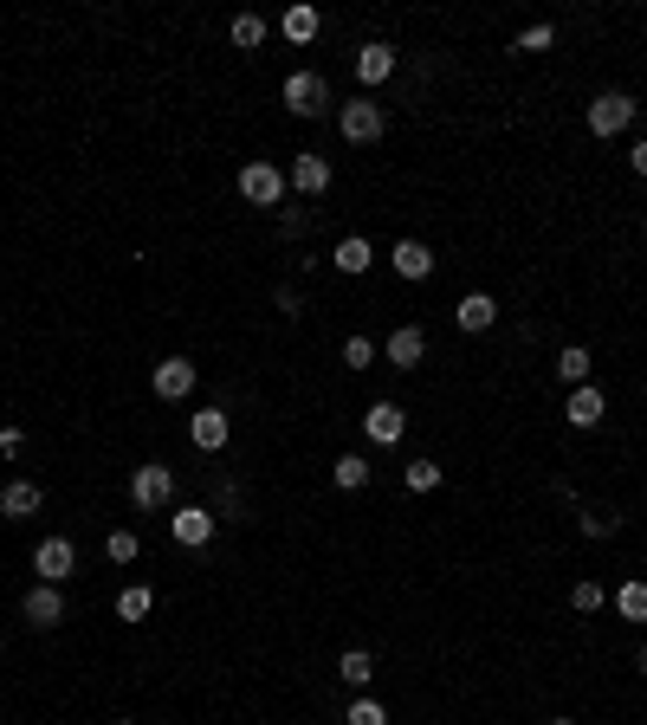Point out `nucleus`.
<instances>
[{
	"label": "nucleus",
	"instance_id": "7c9ffc66",
	"mask_svg": "<svg viewBox=\"0 0 647 725\" xmlns=\"http://www.w3.org/2000/svg\"><path fill=\"white\" fill-rule=\"evenodd\" d=\"M350 725H389V713H382V700H356L350 706Z\"/></svg>",
	"mask_w": 647,
	"mask_h": 725
},
{
	"label": "nucleus",
	"instance_id": "cd10ccee",
	"mask_svg": "<svg viewBox=\"0 0 647 725\" xmlns=\"http://www.w3.org/2000/svg\"><path fill=\"white\" fill-rule=\"evenodd\" d=\"M440 486V467L434 460H415V467H408V492H434Z\"/></svg>",
	"mask_w": 647,
	"mask_h": 725
},
{
	"label": "nucleus",
	"instance_id": "4be33fe9",
	"mask_svg": "<svg viewBox=\"0 0 647 725\" xmlns=\"http://www.w3.org/2000/svg\"><path fill=\"white\" fill-rule=\"evenodd\" d=\"M557 376L570 382V389H583V382H589V350H583V344H570V350L557 357Z\"/></svg>",
	"mask_w": 647,
	"mask_h": 725
},
{
	"label": "nucleus",
	"instance_id": "ddd939ff",
	"mask_svg": "<svg viewBox=\"0 0 647 725\" xmlns=\"http://www.w3.org/2000/svg\"><path fill=\"white\" fill-rule=\"evenodd\" d=\"M285 182H292L298 195H324V188H330V162H324V156H298Z\"/></svg>",
	"mask_w": 647,
	"mask_h": 725
},
{
	"label": "nucleus",
	"instance_id": "bb28decb",
	"mask_svg": "<svg viewBox=\"0 0 647 725\" xmlns=\"http://www.w3.org/2000/svg\"><path fill=\"white\" fill-rule=\"evenodd\" d=\"M149 603H156L149 590H123V596H117V615H123V622H143V615H149Z\"/></svg>",
	"mask_w": 647,
	"mask_h": 725
},
{
	"label": "nucleus",
	"instance_id": "6e6552de",
	"mask_svg": "<svg viewBox=\"0 0 647 725\" xmlns=\"http://www.w3.org/2000/svg\"><path fill=\"white\" fill-rule=\"evenodd\" d=\"M149 389H156L162 402H182V395L195 389V363H188V357H169V363H156V376H149Z\"/></svg>",
	"mask_w": 647,
	"mask_h": 725
},
{
	"label": "nucleus",
	"instance_id": "4468645a",
	"mask_svg": "<svg viewBox=\"0 0 647 725\" xmlns=\"http://www.w3.org/2000/svg\"><path fill=\"white\" fill-rule=\"evenodd\" d=\"M188 434H195V447L220 454V447H227V434H233V421L220 415V408H201V415H195V428H188Z\"/></svg>",
	"mask_w": 647,
	"mask_h": 725
},
{
	"label": "nucleus",
	"instance_id": "f8f14e48",
	"mask_svg": "<svg viewBox=\"0 0 647 725\" xmlns=\"http://www.w3.org/2000/svg\"><path fill=\"white\" fill-rule=\"evenodd\" d=\"M492 318H499V305H492L486 292H466L460 305H453V324H460V331H492Z\"/></svg>",
	"mask_w": 647,
	"mask_h": 725
},
{
	"label": "nucleus",
	"instance_id": "0eeeda50",
	"mask_svg": "<svg viewBox=\"0 0 647 725\" xmlns=\"http://www.w3.org/2000/svg\"><path fill=\"white\" fill-rule=\"evenodd\" d=\"M169 538L188 544V551H201V544L214 538V512H201V505H182V512L169 518Z\"/></svg>",
	"mask_w": 647,
	"mask_h": 725
},
{
	"label": "nucleus",
	"instance_id": "9b49d317",
	"mask_svg": "<svg viewBox=\"0 0 647 725\" xmlns=\"http://www.w3.org/2000/svg\"><path fill=\"white\" fill-rule=\"evenodd\" d=\"M421 357H428V331H421V324H402V331L389 337V363L395 369H415Z\"/></svg>",
	"mask_w": 647,
	"mask_h": 725
},
{
	"label": "nucleus",
	"instance_id": "f257e3e1",
	"mask_svg": "<svg viewBox=\"0 0 647 725\" xmlns=\"http://www.w3.org/2000/svg\"><path fill=\"white\" fill-rule=\"evenodd\" d=\"M285 188H292V182H285V169H272V162H246V169H240V195L253 201V208H279Z\"/></svg>",
	"mask_w": 647,
	"mask_h": 725
},
{
	"label": "nucleus",
	"instance_id": "1a4fd4ad",
	"mask_svg": "<svg viewBox=\"0 0 647 725\" xmlns=\"http://www.w3.org/2000/svg\"><path fill=\"white\" fill-rule=\"evenodd\" d=\"M363 434H369V441H376V447H395V441H402V434H408V415H402V408H395V402H376V408H369V415H363Z\"/></svg>",
	"mask_w": 647,
	"mask_h": 725
},
{
	"label": "nucleus",
	"instance_id": "c9c22d12",
	"mask_svg": "<svg viewBox=\"0 0 647 725\" xmlns=\"http://www.w3.org/2000/svg\"><path fill=\"white\" fill-rule=\"evenodd\" d=\"M20 447H26V434H20V428H0V454H20Z\"/></svg>",
	"mask_w": 647,
	"mask_h": 725
},
{
	"label": "nucleus",
	"instance_id": "2f4dec72",
	"mask_svg": "<svg viewBox=\"0 0 647 725\" xmlns=\"http://www.w3.org/2000/svg\"><path fill=\"white\" fill-rule=\"evenodd\" d=\"M550 39H557V26H525V33H518V52H544Z\"/></svg>",
	"mask_w": 647,
	"mask_h": 725
},
{
	"label": "nucleus",
	"instance_id": "f3484780",
	"mask_svg": "<svg viewBox=\"0 0 647 725\" xmlns=\"http://www.w3.org/2000/svg\"><path fill=\"white\" fill-rule=\"evenodd\" d=\"M389 259H395V272H402V279H428V272H434V253L421 240H402Z\"/></svg>",
	"mask_w": 647,
	"mask_h": 725
},
{
	"label": "nucleus",
	"instance_id": "aec40b11",
	"mask_svg": "<svg viewBox=\"0 0 647 725\" xmlns=\"http://www.w3.org/2000/svg\"><path fill=\"white\" fill-rule=\"evenodd\" d=\"M330 266H337V272H350V279H356V272H369V266H376V253H369V240H343L337 246V259H330Z\"/></svg>",
	"mask_w": 647,
	"mask_h": 725
},
{
	"label": "nucleus",
	"instance_id": "9d476101",
	"mask_svg": "<svg viewBox=\"0 0 647 725\" xmlns=\"http://www.w3.org/2000/svg\"><path fill=\"white\" fill-rule=\"evenodd\" d=\"M26 622H33V628H59L65 622V596H59V583H39V590L33 596H26Z\"/></svg>",
	"mask_w": 647,
	"mask_h": 725
},
{
	"label": "nucleus",
	"instance_id": "b1692460",
	"mask_svg": "<svg viewBox=\"0 0 647 725\" xmlns=\"http://www.w3.org/2000/svg\"><path fill=\"white\" fill-rule=\"evenodd\" d=\"M233 46H240V52L266 46V20H259V13H240V20H233Z\"/></svg>",
	"mask_w": 647,
	"mask_h": 725
},
{
	"label": "nucleus",
	"instance_id": "ea45409f",
	"mask_svg": "<svg viewBox=\"0 0 647 725\" xmlns=\"http://www.w3.org/2000/svg\"><path fill=\"white\" fill-rule=\"evenodd\" d=\"M117 725H130V719H117Z\"/></svg>",
	"mask_w": 647,
	"mask_h": 725
},
{
	"label": "nucleus",
	"instance_id": "7ed1b4c3",
	"mask_svg": "<svg viewBox=\"0 0 647 725\" xmlns=\"http://www.w3.org/2000/svg\"><path fill=\"white\" fill-rule=\"evenodd\" d=\"M324 104H330V85L318 72H292V78H285V111H292V117H318Z\"/></svg>",
	"mask_w": 647,
	"mask_h": 725
},
{
	"label": "nucleus",
	"instance_id": "39448f33",
	"mask_svg": "<svg viewBox=\"0 0 647 725\" xmlns=\"http://www.w3.org/2000/svg\"><path fill=\"white\" fill-rule=\"evenodd\" d=\"M169 492H175V473H169V467H136V473H130V499L143 505V512L169 505Z\"/></svg>",
	"mask_w": 647,
	"mask_h": 725
},
{
	"label": "nucleus",
	"instance_id": "423d86ee",
	"mask_svg": "<svg viewBox=\"0 0 647 725\" xmlns=\"http://www.w3.org/2000/svg\"><path fill=\"white\" fill-rule=\"evenodd\" d=\"M33 570H39V583H65V577L78 570V551H72L65 538H46V544L33 551Z\"/></svg>",
	"mask_w": 647,
	"mask_h": 725
},
{
	"label": "nucleus",
	"instance_id": "a211bd4d",
	"mask_svg": "<svg viewBox=\"0 0 647 725\" xmlns=\"http://www.w3.org/2000/svg\"><path fill=\"white\" fill-rule=\"evenodd\" d=\"M0 512H7V518H33L39 512V486L33 480H13L7 492H0Z\"/></svg>",
	"mask_w": 647,
	"mask_h": 725
},
{
	"label": "nucleus",
	"instance_id": "2eb2a0df",
	"mask_svg": "<svg viewBox=\"0 0 647 725\" xmlns=\"http://www.w3.org/2000/svg\"><path fill=\"white\" fill-rule=\"evenodd\" d=\"M389 72H395V46H382V39H376V46L356 52V78H363V85H382Z\"/></svg>",
	"mask_w": 647,
	"mask_h": 725
},
{
	"label": "nucleus",
	"instance_id": "f704fd0d",
	"mask_svg": "<svg viewBox=\"0 0 647 725\" xmlns=\"http://www.w3.org/2000/svg\"><path fill=\"white\" fill-rule=\"evenodd\" d=\"M240 505H246V499H240V486H220V512L240 518Z\"/></svg>",
	"mask_w": 647,
	"mask_h": 725
},
{
	"label": "nucleus",
	"instance_id": "c85d7f7f",
	"mask_svg": "<svg viewBox=\"0 0 647 725\" xmlns=\"http://www.w3.org/2000/svg\"><path fill=\"white\" fill-rule=\"evenodd\" d=\"M570 603L583 609V615H596L602 603H609V596H602V583H576V590H570Z\"/></svg>",
	"mask_w": 647,
	"mask_h": 725
},
{
	"label": "nucleus",
	"instance_id": "5701e85b",
	"mask_svg": "<svg viewBox=\"0 0 647 725\" xmlns=\"http://www.w3.org/2000/svg\"><path fill=\"white\" fill-rule=\"evenodd\" d=\"M330 473H337V486H343V492L369 486V460H363V454H343V460H337V467H330Z\"/></svg>",
	"mask_w": 647,
	"mask_h": 725
},
{
	"label": "nucleus",
	"instance_id": "dca6fc26",
	"mask_svg": "<svg viewBox=\"0 0 647 725\" xmlns=\"http://www.w3.org/2000/svg\"><path fill=\"white\" fill-rule=\"evenodd\" d=\"M563 421H570V428H596L602 421V389H570V408H563Z\"/></svg>",
	"mask_w": 647,
	"mask_h": 725
},
{
	"label": "nucleus",
	"instance_id": "6ab92c4d",
	"mask_svg": "<svg viewBox=\"0 0 647 725\" xmlns=\"http://www.w3.org/2000/svg\"><path fill=\"white\" fill-rule=\"evenodd\" d=\"M285 39H292V46H311V39H318V7H285Z\"/></svg>",
	"mask_w": 647,
	"mask_h": 725
},
{
	"label": "nucleus",
	"instance_id": "e433bc0d",
	"mask_svg": "<svg viewBox=\"0 0 647 725\" xmlns=\"http://www.w3.org/2000/svg\"><path fill=\"white\" fill-rule=\"evenodd\" d=\"M628 162H635V175H647V143H635V156H628Z\"/></svg>",
	"mask_w": 647,
	"mask_h": 725
},
{
	"label": "nucleus",
	"instance_id": "412c9836",
	"mask_svg": "<svg viewBox=\"0 0 647 725\" xmlns=\"http://www.w3.org/2000/svg\"><path fill=\"white\" fill-rule=\"evenodd\" d=\"M337 674L350 680V687H369V680H376V661H369V648H350V654L337 661Z\"/></svg>",
	"mask_w": 647,
	"mask_h": 725
},
{
	"label": "nucleus",
	"instance_id": "c756f323",
	"mask_svg": "<svg viewBox=\"0 0 647 725\" xmlns=\"http://www.w3.org/2000/svg\"><path fill=\"white\" fill-rule=\"evenodd\" d=\"M343 363H350V369H369V363H376V344H369V337H350V344H343Z\"/></svg>",
	"mask_w": 647,
	"mask_h": 725
},
{
	"label": "nucleus",
	"instance_id": "393cba45",
	"mask_svg": "<svg viewBox=\"0 0 647 725\" xmlns=\"http://www.w3.org/2000/svg\"><path fill=\"white\" fill-rule=\"evenodd\" d=\"M615 609H622L628 622H647V583H622V590H615Z\"/></svg>",
	"mask_w": 647,
	"mask_h": 725
},
{
	"label": "nucleus",
	"instance_id": "f03ea898",
	"mask_svg": "<svg viewBox=\"0 0 647 725\" xmlns=\"http://www.w3.org/2000/svg\"><path fill=\"white\" fill-rule=\"evenodd\" d=\"M628 123H635V98H628V91H602V98L589 104V130L596 136H622Z\"/></svg>",
	"mask_w": 647,
	"mask_h": 725
},
{
	"label": "nucleus",
	"instance_id": "4c0bfd02",
	"mask_svg": "<svg viewBox=\"0 0 647 725\" xmlns=\"http://www.w3.org/2000/svg\"><path fill=\"white\" fill-rule=\"evenodd\" d=\"M635 674H641V680H647V648H641V654H635Z\"/></svg>",
	"mask_w": 647,
	"mask_h": 725
},
{
	"label": "nucleus",
	"instance_id": "20e7f679",
	"mask_svg": "<svg viewBox=\"0 0 647 725\" xmlns=\"http://www.w3.org/2000/svg\"><path fill=\"white\" fill-rule=\"evenodd\" d=\"M343 136H350V143H376L382 130H389V117H382V104H369V98H356V104H343Z\"/></svg>",
	"mask_w": 647,
	"mask_h": 725
},
{
	"label": "nucleus",
	"instance_id": "473e14b6",
	"mask_svg": "<svg viewBox=\"0 0 647 725\" xmlns=\"http://www.w3.org/2000/svg\"><path fill=\"white\" fill-rule=\"evenodd\" d=\"M279 234H285V240H298V234H305V214L285 208V214H279Z\"/></svg>",
	"mask_w": 647,
	"mask_h": 725
},
{
	"label": "nucleus",
	"instance_id": "a878e982",
	"mask_svg": "<svg viewBox=\"0 0 647 725\" xmlns=\"http://www.w3.org/2000/svg\"><path fill=\"white\" fill-rule=\"evenodd\" d=\"M136 551H143V544H136V531H110V538H104V557H110V564H136Z\"/></svg>",
	"mask_w": 647,
	"mask_h": 725
},
{
	"label": "nucleus",
	"instance_id": "72a5a7b5",
	"mask_svg": "<svg viewBox=\"0 0 647 725\" xmlns=\"http://www.w3.org/2000/svg\"><path fill=\"white\" fill-rule=\"evenodd\" d=\"M583 531H589V538H609L615 518H609V512H589V518H583Z\"/></svg>",
	"mask_w": 647,
	"mask_h": 725
},
{
	"label": "nucleus",
	"instance_id": "58836bf2",
	"mask_svg": "<svg viewBox=\"0 0 647 725\" xmlns=\"http://www.w3.org/2000/svg\"><path fill=\"white\" fill-rule=\"evenodd\" d=\"M550 725H576V719H550Z\"/></svg>",
	"mask_w": 647,
	"mask_h": 725
}]
</instances>
